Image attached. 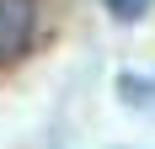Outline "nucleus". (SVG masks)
<instances>
[{
    "mask_svg": "<svg viewBox=\"0 0 155 149\" xmlns=\"http://www.w3.org/2000/svg\"><path fill=\"white\" fill-rule=\"evenodd\" d=\"M38 32V0H0V64L27 53Z\"/></svg>",
    "mask_w": 155,
    "mask_h": 149,
    "instance_id": "f257e3e1",
    "label": "nucleus"
},
{
    "mask_svg": "<svg viewBox=\"0 0 155 149\" xmlns=\"http://www.w3.org/2000/svg\"><path fill=\"white\" fill-rule=\"evenodd\" d=\"M107 11L118 16V21H139V16L150 11V0H107Z\"/></svg>",
    "mask_w": 155,
    "mask_h": 149,
    "instance_id": "f03ea898",
    "label": "nucleus"
}]
</instances>
